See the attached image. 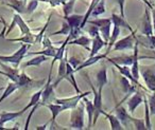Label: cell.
Returning a JSON list of instances; mask_svg holds the SVG:
<instances>
[{"mask_svg": "<svg viewBox=\"0 0 155 130\" xmlns=\"http://www.w3.org/2000/svg\"><path fill=\"white\" fill-rule=\"evenodd\" d=\"M84 114H85V103L84 100L77 105V107L72 109L71 119L69 123V128L71 129H83L84 128Z\"/></svg>", "mask_w": 155, "mask_h": 130, "instance_id": "6da1fadb", "label": "cell"}, {"mask_svg": "<svg viewBox=\"0 0 155 130\" xmlns=\"http://www.w3.org/2000/svg\"><path fill=\"white\" fill-rule=\"evenodd\" d=\"M86 79L91 88V92L94 93V102L93 103H94V106H95V115H94V119H93V127H95L96 124H97L98 117H99V115L101 114L102 111H103V108H102V91H103V90L96 89L87 74H86Z\"/></svg>", "mask_w": 155, "mask_h": 130, "instance_id": "7a4b0ae2", "label": "cell"}, {"mask_svg": "<svg viewBox=\"0 0 155 130\" xmlns=\"http://www.w3.org/2000/svg\"><path fill=\"white\" fill-rule=\"evenodd\" d=\"M87 24H94L98 27L100 31V35L102 38L108 43L110 37V28H112V19L110 18H101V19H94V20H87Z\"/></svg>", "mask_w": 155, "mask_h": 130, "instance_id": "3957f363", "label": "cell"}, {"mask_svg": "<svg viewBox=\"0 0 155 130\" xmlns=\"http://www.w3.org/2000/svg\"><path fill=\"white\" fill-rule=\"evenodd\" d=\"M91 93V91H86V92H81V93H78L77 95L71 96V97H66V98H55L54 103L56 104L62 105L65 108V110H68L71 109L72 110L74 107H77V105L80 103V100H82L85 96H88Z\"/></svg>", "mask_w": 155, "mask_h": 130, "instance_id": "277c9868", "label": "cell"}, {"mask_svg": "<svg viewBox=\"0 0 155 130\" xmlns=\"http://www.w3.org/2000/svg\"><path fill=\"white\" fill-rule=\"evenodd\" d=\"M141 76L148 90H150L151 92H155V64L153 66L142 67Z\"/></svg>", "mask_w": 155, "mask_h": 130, "instance_id": "5b68a950", "label": "cell"}, {"mask_svg": "<svg viewBox=\"0 0 155 130\" xmlns=\"http://www.w3.org/2000/svg\"><path fill=\"white\" fill-rule=\"evenodd\" d=\"M135 32H131L129 36L123 37L122 39H119L113 46V51H124V50L134 49L136 39H135Z\"/></svg>", "mask_w": 155, "mask_h": 130, "instance_id": "8992f818", "label": "cell"}, {"mask_svg": "<svg viewBox=\"0 0 155 130\" xmlns=\"http://www.w3.org/2000/svg\"><path fill=\"white\" fill-rule=\"evenodd\" d=\"M141 34L142 35H153V24L152 15L148 7L144 8V14L141 20Z\"/></svg>", "mask_w": 155, "mask_h": 130, "instance_id": "52a82bcc", "label": "cell"}, {"mask_svg": "<svg viewBox=\"0 0 155 130\" xmlns=\"http://www.w3.org/2000/svg\"><path fill=\"white\" fill-rule=\"evenodd\" d=\"M115 113H116V116L119 119V121L121 122V124L123 125L124 129H129L130 124H131V115L129 114L127 109L119 104L115 108Z\"/></svg>", "mask_w": 155, "mask_h": 130, "instance_id": "ba28073f", "label": "cell"}, {"mask_svg": "<svg viewBox=\"0 0 155 130\" xmlns=\"http://www.w3.org/2000/svg\"><path fill=\"white\" fill-rule=\"evenodd\" d=\"M142 103H143V97H142V94L137 90L136 92H134L133 95H132L127 102L129 112L131 113V114H133V113L135 112L136 108H137V107H139Z\"/></svg>", "mask_w": 155, "mask_h": 130, "instance_id": "9c48e42d", "label": "cell"}, {"mask_svg": "<svg viewBox=\"0 0 155 130\" xmlns=\"http://www.w3.org/2000/svg\"><path fill=\"white\" fill-rule=\"evenodd\" d=\"M112 62V64L114 65L117 69H118V71L123 75V76H125L127 78H129L130 81L134 84V85L137 86V87H139V88H141V89L146 90V88L142 87L141 84L138 81V79H136L135 77L133 76V74H132V71H131V69L129 68V66H122V65H119V64H117V62Z\"/></svg>", "mask_w": 155, "mask_h": 130, "instance_id": "30bf717a", "label": "cell"}, {"mask_svg": "<svg viewBox=\"0 0 155 130\" xmlns=\"http://www.w3.org/2000/svg\"><path fill=\"white\" fill-rule=\"evenodd\" d=\"M45 106L47 107L50 111H51L52 116H51V119H50V121H49V124H50V127H51V129H54V127H55L56 117H58V115L61 114L63 111H65V108L62 106V105L56 104V103H53V104H47V105H45Z\"/></svg>", "mask_w": 155, "mask_h": 130, "instance_id": "8fae6325", "label": "cell"}, {"mask_svg": "<svg viewBox=\"0 0 155 130\" xmlns=\"http://www.w3.org/2000/svg\"><path fill=\"white\" fill-rule=\"evenodd\" d=\"M108 43H106L102 36L100 34L96 35L93 38V41H91V53H89V56H95L99 53V51L104 48L105 46H107Z\"/></svg>", "mask_w": 155, "mask_h": 130, "instance_id": "7c38bea8", "label": "cell"}, {"mask_svg": "<svg viewBox=\"0 0 155 130\" xmlns=\"http://www.w3.org/2000/svg\"><path fill=\"white\" fill-rule=\"evenodd\" d=\"M135 39L138 45L155 50V35H136Z\"/></svg>", "mask_w": 155, "mask_h": 130, "instance_id": "4fadbf2b", "label": "cell"}, {"mask_svg": "<svg viewBox=\"0 0 155 130\" xmlns=\"http://www.w3.org/2000/svg\"><path fill=\"white\" fill-rule=\"evenodd\" d=\"M110 53V51H106V53H104V54H100V55H95V56H89L88 58H87L86 60H84V62H82V64L80 65V66L78 67L77 69L74 70V72H78V71H81V70H83V69H85V68H87V67H89V66H93V65H95L96 62H98L99 60H101V59H104V58L107 56V54Z\"/></svg>", "mask_w": 155, "mask_h": 130, "instance_id": "5bb4252c", "label": "cell"}, {"mask_svg": "<svg viewBox=\"0 0 155 130\" xmlns=\"http://www.w3.org/2000/svg\"><path fill=\"white\" fill-rule=\"evenodd\" d=\"M133 64L131 66V71L136 79H139V56H138V43H135L133 49Z\"/></svg>", "mask_w": 155, "mask_h": 130, "instance_id": "9a60e30c", "label": "cell"}, {"mask_svg": "<svg viewBox=\"0 0 155 130\" xmlns=\"http://www.w3.org/2000/svg\"><path fill=\"white\" fill-rule=\"evenodd\" d=\"M66 66H67V54L65 53L64 57L60 60V64H58V78L53 83L54 87H58V85L62 81L65 79V75H66Z\"/></svg>", "mask_w": 155, "mask_h": 130, "instance_id": "2e32d148", "label": "cell"}, {"mask_svg": "<svg viewBox=\"0 0 155 130\" xmlns=\"http://www.w3.org/2000/svg\"><path fill=\"white\" fill-rule=\"evenodd\" d=\"M91 39L88 36H85V35H81V36L77 37L74 39H71L68 41V45H77V46H81L84 49L91 51Z\"/></svg>", "mask_w": 155, "mask_h": 130, "instance_id": "e0dca14e", "label": "cell"}, {"mask_svg": "<svg viewBox=\"0 0 155 130\" xmlns=\"http://www.w3.org/2000/svg\"><path fill=\"white\" fill-rule=\"evenodd\" d=\"M102 115L106 117L110 122V129L112 130H123L124 127L123 125L121 124V122L119 121V119L116 116V114H110V113H106L105 111H102L101 113Z\"/></svg>", "mask_w": 155, "mask_h": 130, "instance_id": "ac0fdd59", "label": "cell"}, {"mask_svg": "<svg viewBox=\"0 0 155 130\" xmlns=\"http://www.w3.org/2000/svg\"><path fill=\"white\" fill-rule=\"evenodd\" d=\"M65 79L69 81V83L72 85V87L74 88L75 92L77 93H81L80 89L78 87V84H77V81H75V77H74V69L72 68L70 64L68 62L67 60V66H66V75H65Z\"/></svg>", "mask_w": 155, "mask_h": 130, "instance_id": "d6986e66", "label": "cell"}, {"mask_svg": "<svg viewBox=\"0 0 155 130\" xmlns=\"http://www.w3.org/2000/svg\"><path fill=\"white\" fill-rule=\"evenodd\" d=\"M96 81H97V86L99 90H103V87L107 84V69L105 66H103L97 73V77H96Z\"/></svg>", "mask_w": 155, "mask_h": 130, "instance_id": "ffe728a7", "label": "cell"}, {"mask_svg": "<svg viewBox=\"0 0 155 130\" xmlns=\"http://www.w3.org/2000/svg\"><path fill=\"white\" fill-rule=\"evenodd\" d=\"M110 19H112V24H114V26H118V27H120V28L127 29L130 32H133V29L130 26L129 22L125 20V17H122L121 15H117V14H112Z\"/></svg>", "mask_w": 155, "mask_h": 130, "instance_id": "44dd1931", "label": "cell"}, {"mask_svg": "<svg viewBox=\"0 0 155 130\" xmlns=\"http://www.w3.org/2000/svg\"><path fill=\"white\" fill-rule=\"evenodd\" d=\"M132 84H133V83H132L129 78H127L125 76H123V75L120 77L121 89H122L123 93H125L127 95H130V94H132V93H134V92L137 91L135 85H132Z\"/></svg>", "mask_w": 155, "mask_h": 130, "instance_id": "7402d4cb", "label": "cell"}, {"mask_svg": "<svg viewBox=\"0 0 155 130\" xmlns=\"http://www.w3.org/2000/svg\"><path fill=\"white\" fill-rule=\"evenodd\" d=\"M86 97L87 96H85V97L83 98V100H84V103H85V110H86L87 116H88V125H87V128H91L93 127L94 115H95V106H94V103Z\"/></svg>", "mask_w": 155, "mask_h": 130, "instance_id": "603a6c76", "label": "cell"}, {"mask_svg": "<svg viewBox=\"0 0 155 130\" xmlns=\"http://www.w3.org/2000/svg\"><path fill=\"white\" fill-rule=\"evenodd\" d=\"M17 89H19V88H18V85L16 84V81H10L7 85V87H5V89L3 90V93L0 96V104H1L5 98L9 97L12 93H14Z\"/></svg>", "mask_w": 155, "mask_h": 130, "instance_id": "cb8c5ba5", "label": "cell"}, {"mask_svg": "<svg viewBox=\"0 0 155 130\" xmlns=\"http://www.w3.org/2000/svg\"><path fill=\"white\" fill-rule=\"evenodd\" d=\"M47 60H48V56L38 54L37 56H35V57L31 58V59L28 60L27 62H25V64L22 65V67H24V68H26V67H37V66H41L43 62H46Z\"/></svg>", "mask_w": 155, "mask_h": 130, "instance_id": "d4e9b609", "label": "cell"}, {"mask_svg": "<svg viewBox=\"0 0 155 130\" xmlns=\"http://www.w3.org/2000/svg\"><path fill=\"white\" fill-rule=\"evenodd\" d=\"M107 60L110 62H117V64L122 65V66H132V64H133V55H122L118 56V57L108 58Z\"/></svg>", "mask_w": 155, "mask_h": 130, "instance_id": "484cf974", "label": "cell"}, {"mask_svg": "<svg viewBox=\"0 0 155 130\" xmlns=\"http://www.w3.org/2000/svg\"><path fill=\"white\" fill-rule=\"evenodd\" d=\"M24 111L22 109L18 112H2L0 113V119L3 123H8V122H12V121H15L16 119H18L19 116H21L24 114Z\"/></svg>", "mask_w": 155, "mask_h": 130, "instance_id": "4316f807", "label": "cell"}, {"mask_svg": "<svg viewBox=\"0 0 155 130\" xmlns=\"http://www.w3.org/2000/svg\"><path fill=\"white\" fill-rule=\"evenodd\" d=\"M21 56H17L15 54H12L10 56H5V55H0V62H9V64H13L15 66V68H17L18 66L20 65L22 60Z\"/></svg>", "mask_w": 155, "mask_h": 130, "instance_id": "83f0119b", "label": "cell"}, {"mask_svg": "<svg viewBox=\"0 0 155 130\" xmlns=\"http://www.w3.org/2000/svg\"><path fill=\"white\" fill-rule=\"evenodd\" d=\"M14 20H15L16 24L18 26V28H19V30H20V33H21L22 35L30 33V28H29L28 24L25 22V20L22 19L21 16L18 13H16L15 15H14Z\"/></svg>", "mask_w": 155, "mask_h": 130, "instance_id": "f1b7e54d", "label": "cell"}, {"mask_svg": "<svg viewBox=\"0 0 155 130\" xmlns=\"http://www.w3.org/2000/svg\"><path fill=\"white\" fill-rule=\"evenodd\" d=\"M56 51H58V48H54L53 46H51V47L45 48V50H43V51H39V52H29V53L27 52L26 56L38 55V54H41V55L48 56V57H54V55H55Z\"/></svg>", "mask_w": 155, "mask_h": 130, "instance_id": "f546056e", "label": "cell"}, {"mask_svg": "<svg viewBox=\"0 0 155 130\" xmlns=\"http://www.w3.org/2000/svg\"><path fill=\"white\" fill-rule=\"evenodd\" d=\"M41 93H43V89L39 90V91H37V92H35V93L32 95V97H31L30 103H29V104L27 105V106L25 107V108H22V111H24V112H26L27 110H29V109H30V108H32L33 106H35V105L41 104Z\"/></svg>", "mask_w": 155, "mask_h": 130, "instance_id": "4dcf8cb0", "label": "cell"}, {"mask_svg": "<svg viewBox=\"0 0 155 130\" xmlns=\"http://www.w3.org/2000/svg\"><path fill=\"white\" fill-rule=\"evenodd\" d=\"M33 81V79L31 78L29 75H27L25 72H21L19 73L18 75V78L16 81V84L18 85V88H24V87H27V86L31 85Z\"/></svg>", "mask_w": 155, "mask_h": 130, "instance_id": "1f68e13d", "label": "cell"}, {"mask_svg": "<svg viewBox=\"0 0 155 130\" xmlns=\"http://www.w3.org/2000/svg\"><path fill=\"white\" fill-rule=\"evenodd\" d=\"M120 32H121V28L118 26H114V29H113V32L112 34H110V40H108V49L107 51L110 52V49H112V47L115 45V43H116L117 40H118V37L119 35H120Z\"/></svg>", "mask_w": 155, "mask_h": 130, "instance_id": "d6a6232c", "label": "cell"}, {"mask_svg": "<svg viewBox=\"0 0 155 130\" xmlns=\"http://www.w3.org/2000/svg\"><path fill=\"white\" fill-rule=\"evenodd\" d=\"M100 0H91V5H89L88 7V10H87V12L85 13V15L83 16V20H82V24H81V28H82V30L85 28V26H86L87 24V20H88V18L91 16V13H93V11L95 10L96 5H97V3L99 2Z\"/></svg>", "mask_w": 155, "mask_h": 130, "instance_id": "836d02e7", "label": "cell"}, {"mask_svg": "<svg viewBox=\"0 0 155 130\" xmlns=\"http://www.w3.org/2000/svg\"><path fill=\"white\" fill-rule=\"evenodd\" d=\"M143 105H144V122H146L147 129H152V124L150 119V109H149L148 100L146 97L143 98Z\"/></svg>", "mask_w": 155, "mask_h": 130, "instance_id": "e575fe53", "label": "cell"}, {"mask_svg": "<svg viewBox=\"0 0 155 130\" xmlns=\"http://www.w3.org/2000/svg\"><path fill=\"white\" fill-rule=\"evenodd\" d=\"M104 13H105V0H100L99 2L97 3V5H96L93 13H91V16L97 17V16L102 15Z\"/></svg>", "mask_w": 155, "mask_h": 130, "instance_id": "d590c367", "label": "cell"}, {"mask_svg": "<svg viewBox=\"0 0 155 130\" xmlns=\"http://www.w3.org/2000/svg\"><path fill=\"white\" fill-rule=\"evenodd\" d=\"M35 36L36 35L32 34V33H28V34H25L24 37H20V38H13L9 39L10 41H22V43H35Z\"/></svg>", "mask_w": 155, "mask_h": 130, "instance_id": "8d00e7d4", "label": "cell"}, {"mask_svg": "<svg viewBox=\"0 0 155 130\" xmlns=\"http://www.w3.org/2000/svg\"><path fill=\"white\" fill-rule=\"evenodd\" d=\"M75 0H67L66 2L63 5V12H64V16L71 15L73 12V7H74Z\"/></svg>", "mask_w": 155, "mask_h": 130, "instance_id": "74e56055", "label": "cell"}, {"mask_svg": "<svg viewBox=\"0 0 155 130\" xmlns=\"http://www.w3.org/2000/svg\"><path fill=\"white\" fill-rule=\"evenodd\" d=\"M131 123L134 125L135 129L137 130H146V122H144V119H135V117L131 116Z\"/></svg>", "mask_w": 155, "mask_h": 130, "instance_id": "f35d334b", "label": "cell"}, {"mask_svg": "<svg viewBox=\"0 0 155 130\" xmlns=\"http://www.w3.org/2000/svg\"><path fill=\"white\" fill-rule=\"evenodd\" d=\"M148 104L150 109V114L155 115V92H152V94L148 95Z\"/></svg>", "mask_w": 155, "mask_h": 130, "instance_id": "ab89813d", "label": "cell"}, {"mask_svg": "<svg viewBox=\"0 0 155 130\" xmlns=\"http://www.w3.org/2000/svg\"><path fill=\"white\" fill-rule=\"evenodd\" d=\"M69 33H70V26L68 24V22L65 20L64 22H63V26H62V29H61L60 31H56V32L52 33V36H54V35H58V34H64V35H68Z\"/></svg>", "mask_w": 155, "mask_h": 130, "instance_id": "60d3db41", "label": "cell"}, {"mask_svg": "<svg viewBox=\"0 0 155 130\" xmlns=\"http://www.w3.org/2000/svg\"><path fill=\"white\" fill-rule=\"evenodd\" d=\"M38 2H39L38 0H31L26 8V13H28V14L33 13V12L35 11V9L37 8V5H38Z\"/></svg>", "mask_w": 155, "mask_h": 130, "instance_id": "b9f144b4", "label": "cell"}, {"mask_svg": "<svg viewBox=\"0 0 155 130\" xmlns=\"http://www.w3.org/2000/svg\"><path fill=\"white\" fill-rule=\"evenodd\" d=\"M67 60H68V62L71 65V66H72V68L74 69V70H75V69H77L78 67L80 66V65L83 62L82 60L79 59V58H77V57H75V56H72V57H70V58H69V59H67Z\"/></svg>", "mask_w": 155, "mask_h": 130, "instance_id": "7bdbcfd3", "label": "cell"}, {"mask_svg": "<svg viewBox=\"0 0 155 130\" xmlns=\"http://www.w3.org/2000/svg\"><path fill=\"white\" fill-rule=\"evenodd\" d=\"M39 105H41V104L35 105V106H33V107H32V110H31V111H30V113H29L28 119H27V122H26V125H25V130H28V129H29V125H30V122H31V119H32V115L34 114L35 110H36L37 107H38Z\"/></svg>", "mask_w": 155, "mask_h": 130, "instance_id": "ee69618b", "label": "cell"}, {"mask_svg": "<svg viewBox=\"0 0 155 130\" xmlns=\"http://www.w3.org/2000/svg\"><path fill=\"white\" fill-rule=\"evenodd\" d=\"M88 34L91 35V36L93 37V38L96 36V35L100 34V31H99V29H98V27H96V26H94V24H91V26L88 28Z\"/></svg>", "mask_w": 155, "mask_h": 130, "instance_id": "f6af8a7d", "label": "cell"}, {"mask_svg": "<svg viewBox=\"0 0 155 130\" xmlns=\"http://www.w3.org/2000/svg\"><path fill=\"white\" fill-rule=\"evenodd\" d=\"M67 0H50V5L51 7H58V5H64L65 2H66Z\"/></svg>", "mask_w": 155, "mask_h": 130, "instance_id": "bcb514c9", "label": "cell"}, {"mask_svg": "<svg viewBox=\"0 0 155 130\" xmlns=\"http://www.w3.org/2000/svg\"><path fill=\"white\" fill-rule=\"evenodd\" d=\"M117 2L118 5H120V15L122 17H125V14H124V3H125V0H117Z\"/></svg>", "mask_w": 155, "mask_h": 130, "instance_id": "7dc6e473", "label": "cell"}, {"mask_svg": "<svg viewBox=\"0 0 155 130\" xmlns=\"http://www.w3.org/2000/svg\"><path fill=\"white\" fill-rule=\"evenodd\" d=\"M152 24H153V31H155V7H152Z\"/></svg>", "mask_w": 155, "mask_h": 130, "instance_id": "c3c4849f", "label": "cell"}, {"mask_svg": "<svg viewBox=\"0 0 155 130\" xmlns=\"http://www.w3.org/2000/svg\"><path fill=\"white\" fill-rule=\"evenodd\" d=\"M48 125H49V122H47V123H46L45 125H43V126H37L35 129H36V130H45L46 127H47Z\"/></svg>", "mask_w": 155, "mask_h": 130, "instance_id": "681fc988", "label": "cell"}, {"mask_svg": "<svg viewBox=\"0 0 155 130\" xmlns=\"http://www.w3.org/2000/svg\"><path fill=\"white\" fill-rule=\"evenodd\" d=\"M3 126H5V123H3V122L1 121V119H0V129H5Z\"/></svg>", "mask_w": 155, "mask_h": 130, "instance_id": "f907efd6", "label": "cell"}, {"mask_svg": "<svg viewBox=\"0 0 155 130\" xmlns=\"http://www.w3.org/2000/svg\"><path fill=\"white\" fill-rule=\"evenodd\" d=\"M38 1H41V2H47V3L50 2V0H38Z\"/></svg>", "mask_w": 155, "mask_h": 130, "instance_id": "816d5d0a", "label": "cell"}]
</instances>
